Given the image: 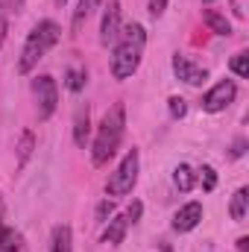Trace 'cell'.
I'll return each mask as SVG.
<instances>
[{
	"label": "cell",
	"instance_id": "d4e9b609",
	"mask_svg": "<svg viewBox=\"0 0 249 252\" xmlns=\"http://www.w3.org/2000/svg\"><path fill=\"white\" fill-rule=\"evenodd\" d=\"M167 3H170V0H147V12H150L153 18H161V15L167 12Z\"/></svg>",
	"mask_w": 249,
	"mask_h": 252
},
{
	"label": "cell",
	"instance_id": "8992f818",
	"mask_svg": "<svg viewBox=\"0 0 249 252\" xmlns=\"http://www.w3.org/2000/svg\"><path fill=\"white\" fill-rule=\"evenodd\" d=\"M235 97H238V85H235V79H220L211 91L202 94V112H208V115L226 112V109L235 103Z\"/></svg>",
	"mask_w": 249,
	"mask_h": 252
},
{
	"label": "cell",
	"instance_id": "9a60e30c",
	"mask_svg": "<svg viewBox=\"0 0 249 252\" xmlns=\"http://www.w3.org/2000/svg\"><path fill=\"white\" fill-rule=\"evenodd\" d=\"M202 21L208 24V30H211L214 35H232V24L226 21V15H220V12L208 9V12H202Z\"/></svg>",
	"mask_w": 249,
	"mask_h": 252
},
{
	"label": "cell",
	"instance_id": "5bb4252c",
	"mask_svg": "<svg viewBox=\"0 0 249 252\" xmlns=\"http://www.w3.org/2000/svg\"><path fill=\"white\" fill-rule=\"evenodd\" d=\"M50 247L53 252H73V235H70V226H56L53 235H50Z\"/></svg>",
	"mask_w": 249,
	"mask_h": 252
},
{
	"label": "cell",
	"instance_id": "6da1fadb",
	"mask_svg": "<svg viewBox=\"0 0 249 252\" xmlns=\"http://www.w3.org/2000/svg\"><path fill=\"white\" fill-rule=\"evenodd\" d=\"M124 135H126V109L124 103H115L103 115L100 126H97V135H94V144H91V164L94 167H106L109 158H115Z\"/></svg>",
	"mask_w": 249,
	"mask_h": 252
},
{
	"label": "cell",
	"instance_id": "1f68e13d",
	"mask_svg": "<svg viewBox=\"0 0 249 252\" xmlns=\"http://www.w3.org/2000/svg\"><path fill=\"white\" fill-rule=\"evenodd\" d=\"M202 3H214V0H202Z\"/></svg>",
	"mask_w": 249,
	"mask_h": 252
},
{
	"label": "cell",
	"instance_id": "4fadbf2b",
	"mask_svg": "<svg viewBox=\"0 0 249 252\" xmlns=\"http://www.w3.org/2000/svg\"><path fill=\"white\" fill-rule=\"evenodd\" d=\"M229 214H232L235 223L247 220V214H249V188L235 190V196H232V202H229Z\"/></svg>",
	"mask_w": 249,
	"mask_h": 252
},
{
	"label": "cell",
	"instance_id": "ba28073f",
	"mask_svg": "<svg viewBox=\"0 0 249 252\" xmlns=\"http://www.w3.org/2000/svg\"><path fill=\"white\" fill-rule=\"evenodd\" d=\"M170 64H173V73H176V79H182V82L193 85V88H199V85L208 79V70H205L202 64L190 62V59H187V56H182V53H176Z\"/></svg>",
	"mask_w": 249,
	"mask_h": 252
},
{
	"label": "cell",
	"instance_id": "30bf717a",
	"mask_svg": "<svg viewBox=\"0 0 249 252\" xmlns=\"http://www.w3.org/2000/svg\"><path fill=\"white\" fill-rule=\"evenodd\" d=\"M88 138H91V106L82 103L76 109V115H73V144L76 147H85Z\"/></svg>",
	"mask_w": 249,
	"mask_h": 252
},
{
	"label": "cell",
	"instance_id": "ac0fdd59",
	"mask_svg": "<svg viewBox=\"0 0 249 252\" xmlns=\"http://www.w3.org/2000/svg\"><path fill=\"white\" fill-rule=\"evenodd\" d=\"M85 82H88V70H85V67H67V70H64V85H67V91L79 94V91L85 88Z\"/></svg>",
	"mask_w": 249,
	"mask_h": 252
},
{
	"label": "cell",
	"instance_id": "8fae6325",
	"mask_svg": "<svg viewBox=\"0 0 249 252\" xmlns=\"http://www.w3.org/2000/svg\"><path fill=\"white\" fill-rule=\"evenodd\" d=\"M109 226L103 229V244H109V247H118V244H124L126 238V229H129V220H126V214H118V217H112V220H106Z\"/></svg>",
	"mask_w": 249,
	"mask_h": 252
},
{
	"label": "cell",
	"instance_id": "44dd1931",
	"mask_svg": "<svg viewBox=\"0 0 249 252\" xmlns=\"http://www.w3.org/2000/svg\"><path fill=\"white\" fill-rule=\"evenodd\" d=\"M167 112H170L173 121H179V118L187 115V103L182 100V97H170V100H167Z\"/></svg>",
	"mask_w": 249,
	"mask_h": 252
},
{
	"label": "cell",
	"instance_id": "277c9868",
	"mask_svg": "<svg viewBox=\"0 0 249 252\" xmlns=\"http://www.w3.org/2000/svg\"><path fill=\"white\" fill-rule=\"evenodd\" d=\"M138 170H141V153L132 147L121 158V164L115 167V173L109 176L106 193L109 196H126V193H132V188L138 185Z\"/></svg>",
	"mask_w": 249,
	"mask_h": 252
},
{
	"label": "cell",
	"instance_id": "52a82bcc",
	"mask_svg": "<svg viewBox=\"0 0 249 252\" xmlns=\"http://www.w3.org/2000/svg\"><path fill=\"white\" fill-rule=\"evenodd\" d=\"M124 24H121V0H109L106 12H103V21H100V44L103 47H112L121 35Z\"/></svg>",
	"mask_w": 249,
	"mask_h": 252
},
{
	"label": "cell",
	"instance_id": "4dcf8cb0",
	"mask_svg": "<svg viewBox=\"0 0 249 252\" xmlns=\"http://www.w3.org/2000/svg\"><path fill=\"white\" fill-rule=\"evenodd\" d=\"M56 3H59V6H64V3H67V0H56Z\"/></svg>",
	"mask_w": 249,
	"mask_h": 252
},
{
	"label": "cell",
	"instance_id": "f1b7e54d",
	"mask_svg": "<svg viewBox=\"0 0 249 252\" xmlns=\"http://www.w3.org/2000/svg\"><path fill=\"white\" fill-rule=\"evenodd\" d=\"M238 250L241 252H249V238L244 235V238H238Z\"/></svg>",
	"mask_w": 249,
	"mask_h": 252
},
{
	"label": "cell",
	"instance_id": "5b68a950",
	"mask_svg": "<svg viewBox=\"0 0 249 252\" xmlns=\"http://www.w3.org/2000/svg\"><path fill=\"white\" fill-rule=\"evenodd\" d=\"M32 94H35V109H38V121H50L59 109V85L53 76L41 73L32 79Z\"/></svg>",
	"mask_w": 249,
	"mask_h": 252
},
{
	"label": "cell",
	"instance_id": "cb8c5ba5",
	"mask_svg": "<svg viewBox=\"0 0 249 252\" xmlns=\"http://www.w3.org/2000/svg\"><path fill=\"white\" fill-rule=\"evenodd\" d=\"M115 214V202H109V199H103L100 205H97V223H106L109 217Z\"/></svg>",
	"mask_w": 249,
	"mask_h": 252
},
{
	"label": "cell",
	"instance_id": "484cf974",
	"mask_svg": "<svg viewBox=\"0 0 249 252\" xmlns=\"http://www.w3.org/2000/svg\"><path fill=\"white\" fill-rule=\"evenodd\" d=\"M244 153H247V138H235V144H232L229 156H232V158H241Z\"/></svg>",
	"mask_w": 249,
	"mask_h": 252
},
{
	"label": "cell",
	"instance_id": "3957f363",
	"mask_svg": "<svg viewBox=\"0 0 249 252\" xmlns=\"http://www.w3.org/2000/svg\"><path fill=\"white\" fill-rule=\"evenodd\" d=\"M59 38H62V30H59V24H56V21H50V18L38 21V24L30 30L27 41H24L21 59H18V73H30L35 64L41 62V59H44V56L59 44Z\"/></svg>",
	"mask_w": 249,
	"mask_h": 252
},
{
	"label": "cell",
	"instance_id": "83f0119b",
	"mask_svg": "<svg viewBox=\"0 0 249 252\" xmlns=\"http://www.w3.org/2000/svg\"><path fill=\"white\" fill-rule=\"evenodd\" d=\"M24 6H27V0H6V12L21 15V12H24Z\"/></svg>",
	"mask_w": 249,
	"mask_h": 252
},
{
	"label": "cell",
	"instance_id": "7a4b0ae2",
	"mask_svg": "<svg viewBox=\"0 0 249 252\" xmlns=\"http://www.w3.org/2000/svg\"><path fill=\"white\" fill-rule=\"evenodd\" d=\"M144 47H147V30L141 24H129L121 30L118 41H115V53H112V76L115 79H129L144 59Z\"/></svg>",
	"mask_w": 249,
	"mask_h": 252
},
{
	"label": "cell",
	"instance_id": "e0dca14e",
	"mask_svg": "<svg viewBox=\"0 0 249 252\" xmlns=\"http://www.w3.org/2000/svg\"><path fill=\"white\" fill-rule=\"evenodd\" d=\"M173 185L182 190V193L193 190V185H196V173H193V167H187V164H179V167L173 170Z\"/></svg>",
	"mask_w": 249,
	"mask_h": 252
},
{
	"label": "cell",
	"instance_id": "f546056e",
	"mask_svg": "<svg viewBox=\"0 0 249 252\" xmlns=\"http://www.w3.org/2000/svg\"><path fill=\"white\" fill-rule=\"evenodd\" d=\"M0 220H3V199H0Z\"/></svg>",
	"mask_w": 249,
	"mask_h": 252
},
{
	"label": "cell",
	"instance_id": "603a6c76",
	"mask_svg": "<svg viewBox=\"0 0 249 252\" xmlns=\"http://www.w3.org/2000/svg\"><path fill=\"white\" fill-rule=\"evenodd\" d=\"M124 214H126V220H129V226H135V223L141 220V214H144V202H138V199H135V202H132V205L124 211Z\"/></svg>",
	"mask_w": 249,
	"mask_h": 252
},
{
	"label": "cell",
	"instance_id": "2e32d148",
	"mask_svg": "<svg viewBox=\"0 0 249 252\" xmlns=\"http://www.w3.org/2000/svg\"><path fill=\"white\" fill-rule=\"evenodd\" d=\"M100 3H103V0H79V3H76V12H73V24H70V27H73V35L82 30V24H85V21L94 15V9H97Z\"/></svg>",
	"mask_w": 249,
	"mask_h": 252
},
{
	"label": "cell",
	"instance_id": "d6986e66",
	"mask_svg": "<svg viewBox=\"0 0 249 252\" xmlns=\"http://www.w3.org/2000/svg\"><path fill=\"white\" fill-rule=\"evenodd\" d=\"M32 147H35V135H32L30 129H24V132H21V141H18V167H24V164L30 161Z\"/></svg>",
	"mask_w": 249,
	"mask_h": 252
},
{
	"label": "cell",
	"instance_id": "9c48e42d",
	"mask_svg": "<svg viewBox=\"0 0 249 252\" xmlns=\"http://www.w3.org/2000/svg\"><path fill=\"white\" fill-rule=\"evenodd\" d=\"M202 220V202H185L176 214H173V229L176 232H193Z\"/></svg>",
	"mask_w": 249,
	"mask_h": 252
},
{
	"label": "cell",
	"instance_id": "7402d4cb",
	"mask_svg": "<svg viewBox=\"0 0 249 252\" xmlns=\"http://www.w3.org/2000/svg\"><path fill=\"white\" fill-rule=\"evenodd\" d=\"M199 182H202V190H214L217 188V173H214V167H202L199 170Z\"/></svg>",
	"mask_w": 249,
	"mask_h": 252
},
{
	"label": "cell",
	"instance_id": "4316f807",
	"mask_svg": "<svg viewBox=\"0 0 249 252\" xmlns=\"http://www.w3.org/2000/svg\"><path fill=\"white\" fill-rule=\"evenodd\" d=\"M6 41V0H0V47Z\"/></svg>",
	"mask_w": 249,
	"mask_h": 252
},
{
	"label": "cell",
	"instance_id": "7c38bea8",
	"mask_svg": "<svg viewBox=\"0 0 249 252\" xmlns=\"http://www.w3.org/2000/svg\"><path fill=\"white\" fill-rule=\"evenodd\" d=\"M0 252H24V235L0 223Z\"/></svg>",
	"mask_w": 249,
	"mask_h": 252
},
{
	"label": "cell",
	"instance_id": "ffe728a7",
	"mask_svg": "<svg viewBox=\"0 0 249 252\" xmlns=\"http://www.w3.org/2000/svg\"><path fill=\"white\" fill-rule=\"evenodd\" d=\"M229 67H232V73H235V76L247 79V76H249V53H247V50L235 53V56H232V62H229Z\"/></svg>",
	"mask_w": 249,
	"mask_h": 252
}]
</instances>
